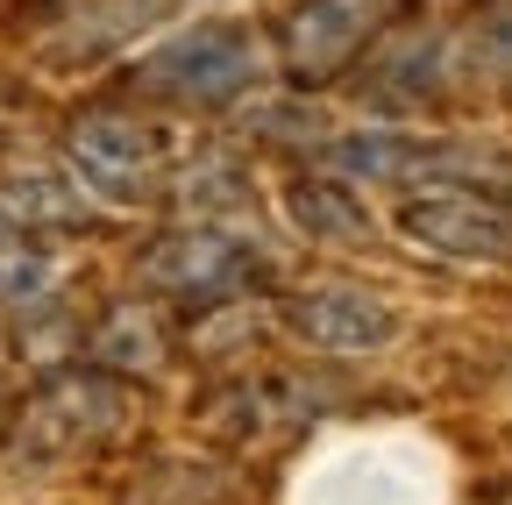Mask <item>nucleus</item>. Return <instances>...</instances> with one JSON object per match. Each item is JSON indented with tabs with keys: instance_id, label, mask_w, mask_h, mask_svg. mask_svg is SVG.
<instances>
[{
	"instance_id": "obj_2",
	"label": "nucleus",
	"mask_w": 512,
	"mask_h": 505,
	"mask_svg": "<svg viewBox=\"0 0 512 505\" xmlns=\"http://www.w3.org/2000/svg\"><path fill=\"white\" fill-rule=\"evenodd\" d=\"M392 8H399V0H299L292 22H285V72L299 86L335 79L349 57L384 29Z\"/></svg>"
},
{
	"instance_id": "obj_1",
	"label": "nucleus",
	"mask_w": 512,
	"mask_h": 505,
	"mask_svg": "<svg viewBox=\"0 0 512 505\" xmlns=\"http://www.w3.org/2000/svg\"><path fill=\"white\" fill-rule=\"evenodd\" d=\"M249 79H256V43L242 29H228V22H207V29L164 43L143 65V86H157L171 100H192V107H221Z\"/></svg>"
},
{
	"instance_id": "obj_8",
	"label": "nucleus",
	"mask_w": 512,
	"mask_h": 505,
	"mask_svg": "<svg viewBox=\"0 0 512 505\" xmlns=\"http://www.w3.org/2000/svg\"><path fill=\"white\" fill-rule=\"evenodd\" d=\"M50 285V257H36V249H0V299L8 306H22V299H36Z\"/></svg>"
},
{
	"instance_id": "obj_9",
	"label": "nucleus",
	"mask_w": 512,
	"mask_h": 505,
	"mask_svg": "<svg viewBox=\"0 0 512 505\" xmlns=\"http://www.w3.org/2000/svg\"><path fill=\"white\" fill-rule=\"evenodd\" d=\"M0 249H15V221H8V207H0Z\"/></svg>"
},
{
	"instance_id": "obj_4",
	"label": "nucleus",
	"mask_w": 512,
	"mask_h": 505,
	"mask_svg": "<svg viewBox=\"0 0 512 505\" xmlns=\"http://www.w3.org/2000/svg\"><path fill=\"white\" fill-rule=\"evenodd\" d=\"M406 235L448 257H505L512 249V214H498L477 193H448V200H420L406 207Z\"/></svg>"
},
{
	"instance_id": "obj_5",
	"label": "nucleus",
	"mask_w": 512,
	"mask_h": 505,
	"mask_svg": "<svg viewBox=\"0 0 512 505\" xmlns=\"http://www.w3.org/2000/svg\"><path fill=\"white\" fill-rule=\"evenodd\" d=\"M292 321L320 349H377V342L399 335V313L384 299H370V292H306L292 306Z\"/></svg>"
},
{
	"instance_id": "obj_3",
	"label": "nucleus",
	"mask_w": 512,
	"mask_h": 505,
	"mask_svg": "<svg viewBox=\"0 0 512 505\" xmlns=\"http://www.w3.org/2000/svg\"><path fill=\"white\" fill-rule=\"evenodd\" d=\"M72 164L100 193H136L157 171V136L143 121H121V114H86V121H72Z\"/></svg>"
},
{
	"instance_id": "obj_6",
	"label": "nucleus",
	"mask_w": 512,
	"mask_h": 505,
	"mask_svg": "<svg viewBox=\"0 0 512 505\" xmlns=\"http://www.w3.org/2000/svg\"><path fill=\"white\" fill-rule=\"evenodd\" d=\"M164 285H178V292H221V285H235L242 271H249V257L242 249H228L221 235H171L164 249H157V264H150Z\"/></svg>"
},
{
	"instance_id": "obj_7",
	"label": "nucleus",
	"mask_w": 512,
	"mask_h": 505,
	"mask_svg": "<svg viewBox=\"0 0 512 505\" xmlns=\"http://www.w3.org/2000/svg\"><path fill=\"white\" fill-rule=\"evenodd\" d=\"M292 221L313 235V242H342V249H363L370 242V214L328 178H299L292 185Z\"/></svg>"
}]
</instances>
